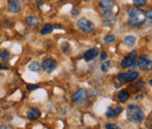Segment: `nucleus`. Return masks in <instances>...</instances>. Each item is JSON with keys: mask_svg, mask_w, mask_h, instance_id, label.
<instances>
[{"mask_svg": "<svg viewBox=\"0 0 152 129\" xmlns=\"http://www.w3.org/2000/svg\"><path fill=\"white\" fill-rule=\"evenodd\" d=\"M128 15H129V25L132 27H140L145 22V14L138 7L129 8Z\"/></svg>", "mask_w": 152, "mask_h": 129, "instance_id": "1", "label": "nucleus"}, {"mask_svg": "<svg viewBox=\"0 0 152 129\" xmlns=\"http://www.w3.org/2000/svg\"><path fill=\"white\" fill-rule=\"evenodd\" d=\"M126 116L133 123H140V122H143L145 114L142 111L140 107H138L136 105H129L128 109H126Z\"/></svg>", "mask_w": 152, "mask_h": 129, "instance_id": "2", "label": "nucleus"}, {"mask_svg": "<svg viewBox=\"0 0 152 129\" xmlns=\"http://www.w3.org/2000/svg\"><path fill=\"white\" fill-rule=\"evenodd\" d=\"M134 67H139L142 71L146 72L151 69V59L148 55H142L136 59V62L133 65Z\"/></svg>", "mask_w": 152, "mask_h": 129, "instance_id": "3", "label": "nucleus"}, {"mask_svg": "<svg viewBox=\"0 0 152 129\" xmlns=\"http://www.w3.org/2000/svg\"><path fill=\"white\" fill-rule=\"evenodd\" d=\"M77 28L80 31L84 32V33H91L95 29V25L90 20H88V19L86 18H82L77 21Z\"/></svg>", "mask_w": 152, "mask_h": 129, "instance_id": "4", "label": "nucleus"}, {"mask_svg": "<svg viewBox=\"0 0 152 129\" xmlns=\"http://www.w3.org/2000/svg\"><path fill=\"white\" fill-rule=\"evenodd\" d=\"M88 96H89L88 91H87L86 88H81V89L76 91V92L73 94V101L76 102V103H78V105H82V103H84V102L87 101Z\"/></svg>", "mask_w": 152, "mask_h": 129, "instance_id": "5", "label": "nucleus"}, {"mask_svg": "<svg viewBox=\"0 0 152 129\" xmlns=\"http://www.w3.org/2000/svg\"><path fill=\"white\" fill-rule=\"evenodd\" d=\"M137 77H139L138 72H126V73H119L117 75V80L121 82H132Z\"/></svg>", "mask_w": 152, "mask_h": 129, "instance_id": "6", "label": "nucleus"}, {"mask_svg": "<svg viewBox=\"0 0 152 129\" xmlns=\"http://www.w3.org/2000/svg\"><path fill=\"white\" fill-rule=\"evenodd\" d=\"M41 68H42L45 72H47V73H52V72H54L55 68H56V61H55L54 59H52V57H47V59H45V60L42 61Z\"/></svg>", "mask_w": 152, "mask_h": 129, "instance_id": "7", "label": "nucleus"}, {"mask_svg": "<svg viewBox=\"0 0 152 129\" xmlns=\"http://www.w3.org/2000/svg\"><path fill=\"white\" fill-rule=\"evenodd\" d=\"M136 59H137V53H136V51H132L129 55L125 56V57L122 60V62H121L122 68H129V67H132L133 65H134V62H136Z\"/></svg>", "mask_w": 152, "mask_h": 129, "instance_id": "8", "label": "nucleus"}, {"mask_svg": "<svg viewBox=\"0 0 152 129\" xmlns=\"http://www.w3.org/2000/svg\"><path fill=\"white\" fill-rule=\"evenodd\" d=\"M7 8L11 13H18L21 8V2L20 0H10L8 1V5H7Z\"/></svg>", "mask_w": 152, "mask_h": 129, "instance_id": "9", "label": "nucleus"}, {"mask_svg": "<svg viewBox=\"0 0 152 129\" xmlns=\"http://www.w3.org/2000/svg\"><path fill=\"white\" fill-rule=\"evenodd\" d=\"M115 6L114 0H99V7L105 12V11H111Z\"/></svg>", "mask_w": 152, "mask_h": 129, "instance_id": "10", "label": "nucleus"}, {"mask_svg": "<svg viewBox=\"0 0 152 129\" xmlns=\"http://www.w3.org/2000/svg\"><path fill=\"white\" fill-rule=\"evenodd\" d=\"M98 55V49L97 48H91V49H88L86 53H84V60L86 61H91V60H94L96 56Z\"/></svg>", "mask_w": 152, "mask_h": 129, "instance_id": "11", "label": "nucleus"}, {"mask_svg": "<svg viewBox=\"0 0 152 129\" xmlns=\"http://www.w3.org/2000/svg\"><path fill=\"white\" fill-rule=\"evenodd\" d=\"M27 116H28L29 120H38L39 117L41 116V111H39V109H37V108H32V109L28 111Z\"/></svg>", "mask_w": 152, "mask_h": 129, "instance_id": "12", "label": "nucleus"}, {"mask_svg": "<svg viewBox=\"0 0 152 129\" xmlns=\"http://www.w3.org/2000/svg\"><path fill=\"white\" fill-rule=\"evenodd\" d=\"M117 97H118L119 102H126V101L129 100V97H130V94H129V92H128V91L123 89V91H121V92L118 93Z\"/></svg>", "mask_w": 152, "mask_h": 129, "instance_id": "13", "label": "nucleus"}, {"mask_svg": "<svg viewBox=\"0 0 152 129\" xmlns=\"http://www.w3.org/2000/svg\"><path fill=\"white\" fill-rule=\"evenodd\" d=\"M10 57H11V53L8 51H6V49L0 51V60L2 62H7L10 60Z\"/></svg>", "mask_w": 152, "mask_h": 129, "instance_id": "14", "label": "nucleus"}, {"mask_svg": "<svg viewBox=\"0 0 152 129\" xmlns=\"http://www.w3.org/2000/svg\"><path fill=\"white\" fill-rule=\"evenodd\" d=\"M28 68H29V71H32V72H39V71L41 69V65L39 63L38 61H33V62L29 63Z\"/></svg>", "mask_w": 152, "mask_h": 129, "instance_id": "15", "label": "nucleus"}, {"mask_svg": "<svg viewBox=\"0 0 152 129\" xmlns=\"http://www.w3.org/2000/svg\"><path fill=\"white\" fill-rule=\"evenodd\" d=\"M26 22L31 27H37L39 25V20L37 18H34V17H28V18L26 19Z\"/></svg>", "mask_w": 152, "mask_h": 129, "instance_id": "16", "label": "nucleus"}, {"mask_svg": "<svg viewBox=\"0 0 152 129\" xmlns=\"http://www.w3.org/2000/svg\"><path fill=\"white\" fill-rule=\"evenodd\" d=\"M124 42H125V45H128L129 47H132L133 45L136 43V37H133V35H128V37H125V39H124Z\"/></svg>", "mask_w": 152, "mask_h": 129, "instance_id": "17", "label": "nucleus"}, {"mask_svg": "<svg viewBox=\"0 0 152 129\" xmlns=\"http://www.w3.org/2000/svg\"><path fill=\"white\" fill-rule=\"evenodd\" d=\"M103 15H104V20H105V21H114L115 18H116L115 13L111 12V11H105Z\"/></svg>", "mask_w": 152, "mask_h": 129, "instance_id": "18", "label": "nucleus"}, {"mask_svg": "<svg viewBox=\"0 0 152 129\" xmlns=\"http://www.w3.org/2000/svg\"><path fill=\"white\" fill-rule=\"evenodd\" d=\"M52 31H53V26L50 24H46L41 29V34H43V35L45 34H49V33H52Z\"/></svg>", "mask_w": 152, "mask_h": 129, "instance_id": "19", "label": "nucleus"}, {"mask_svg": "<svg viewBox=\"0 0 152 129\" xmlns=\"http://www.w3.org/2000/svg\"><path fill=\"white\" fill-rule=\"evenodd\" d=\"M146 2H148V0H133V4L137 7H143L146 5Z\"/></svg>", "mask_w": 152, "mask_h": 129, "instance_id": "20", "label": "nucleus"}, {"mask_svg": "<svg viewBox=\"0 0 152 129\" xmlns=\"http://www.w3.org/2000/svg\"><path fill=\"white\" fill-rule=\"evenodd\" d=\"M115 35L114 34H109V35H107V37L104 38V42H107V43H110V42H114L115 41Z\"/></svg>", "mask_w": 152, "mask_h": 129, "instance_id": "21", "label": "nucleus"}, {"mask_svg": "<svg viewBox=\"0 0 152 129\" xmlns=\"http://www.w3.org/2000/svg\"><path fill=\"white\" fill-rule=\"evenodd\" d=\"M110 66H111L110 61H105V62H104V65L102 66V71H103V72H108V71H109V68H110Z\"/></svg>", "mask_w": 152, "mask_h": 129, "instance_id": "22", "label": "nucleus"}, {"mask_svg": "<svg viewBox=\"0 0 152 129\" xmlns=\"http://www.w3.org/2000/svg\"><path fill=\"white\" fill-rule=\"evenodd\" d=\"M145 18H146V21L149 22V25H151V22H152V13H151V11H148V13L145 14Z\"/></svg>", "mask_w": 152, "mask_h": 129, "instance_id": "23", "label": "nucleus"}, {"mask_svg": "<svg viewBox=\"0 0 152 129\" xmlns=\"http://www.w3.org/2000/svg\"><path fill=\"white\" fill-rule=\"evenodd\" d=\"M105 116L107 117H115V113H114V109L113 108H109L107 113H105Z\"/></svg>", "mask_w": 152, "mask_h": 129, "instance_id": "24", "label": "nucleus"}, {"mask_svg": "<svg viewBox=\"0 0 152 129\" xmlns=\"http://www.w3.org/2000/svg\"><path fill=\"white\" fill-rule=\"evenodd\" d=\"M122 111H123V108H122V107H121V106H118V107H117V108H116V109H114V113H115V117H116V116H118V115H119V114H121V113H122Z\"/></svg>", "mask_w": 152, "mask_h": 129, "instance_id": "25", "label": "nucleus"}, {"mask_svg": "<svg viewBox=\"0 0 152 129\" xmlns=\"http://www.w3.org/2000/svg\"><path fill=\"white\" fill-rule=\"evenodd\" d=\"M39 87H40L39 85H28L27 86V89L28 91H34V89H38Z\"/></svg>", "mask_w": 152, "mask_h": 129, "instance_id": "26", "label": "nucleus"}, {"mask_svg": "<svg viewBox=\"0 0 152 129\" xmlns=\"http://www.w3.org/2000/svg\"><path fill=\"white\" fill-rule=\"evenodd\" d=\"M105 128H108V129H117L118 127H117L116 125H114V123H108V125H105Z\"/></svg>", "mask_w": 152, "mask_h": 129, "instance_id": "27", "label": "nucleus"}, {"mask_svg": "<svg viewBox=\"0 0 152 129\" xmlns=\"http://www.w3.org/2000/svg\"><path fill=\"white\" fill-rule=\"evenodd\" d=\"M78 13H80V12H78V10H77V8H74V10L72 11V14H73L74 17H76V15H78Z\"/></svg>", "mask_w": 152, "mask_h": 129, "instance_id": "28", "label": "nucleus"}, {"mask_svg": "<svg viewBox=\"0 0 152 129\" xmlns=\"http://www.w3.org/2000/svg\"><path fill=\"white\" fill-rule=\"evenodd\" d=\"M107 57V53L105 52H102V54H101V60H104Z\"/></svg>", "mask_w": 152, "mask_h": 129, "instance_id": "29", "label": "nucleus"}, {"mask_svg": "<svg viewBox=\"0 0 152 129\" xmlns=\"http://www.w3.org/2000/svg\"><path fill=\"white\" fill-rule=\"evenodd\" d=\"M0 69H2V71H7L8 67H7V66H1V65H0Z\"/></svg>", "mask_w": 152, "mask_h": 129, "instance_id": "30", "label": "nucleus"}, {"mask_svg": "<svg viewBox=\"0 0 152 129\" xmlns=\"http://www.w3.org/2000/svg\"><path fill=\"white\" fill-rule=\"evenodd\" d=\"M43 2H45V0H38L39 5H41V4H43Z\"/></svg>", "mask_w": 152, "mask_h": 129, "instance_id": "31", "label": "nucleus"}, {"mask_svg": "<svg viewBox=\"0 0 152 129\" xmlns=\"http://www.w3.org/2000/svg\"><path fill=\"white\" fill-rule=\"evenodd\" d=\"M0 128H11L10 126H2V127H0Z\"/></svg>", "mask_w": 152, "mask_h": 129, "instance_id": "32", "label": "nucleus"}, {"mask_svg": "<svg viewBox=\"0 0 152 129\" xmlns=\"http://www.w3.org/2000/svg\"><path fill=\"white\" fill-rule=\"evenodd\" d=\"M0 114H1V111H0Z\"/></svg>", "mask_w": 152, "mask_h": 129, "instance_id": "33", "label": "nucleus"}]
</instances>
